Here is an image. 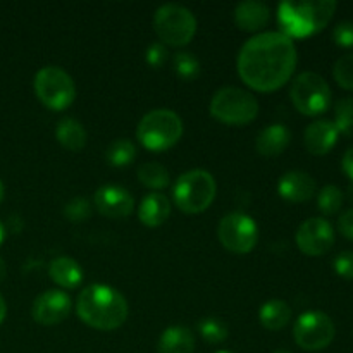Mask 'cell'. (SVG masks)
I'll return each mask as SVG.
<instances>
[{
	"mask_svg": "<svg viewBox=\"0 0 353 353\" xmlns=\"http://www.w3.org/2000/svg\"><path fill=\"white\" fill-rule=\"evenodd\" d=\"M299 55L292 38L281 31L259 33L241 47L236 68L241 81L252 90L276 92L290 81Z\"/></svg>",
	"mask_w": 353,
	"mask_h": 353,
	"instance_id": "6da1fadb",
	"label": "cell"
},
{
	"mask_svg": "<svg viewBox=\"0 0 353 353\" xmlns=\"http://www.w3.org/2000/svg\"><path fill=\"white\" fill-rule=\"evenodd\" d=\"M78 317L99 331H114L128 319V302L112 286L95 283L83 290L76 300Z\"/></svg>",
	"mask_w": 353,
	"mask_h": 353,
	"instance_id": "7a4b0ae2",
	"label": "cell"
},
{
	"mask_svg": "<svg viewBox=\"0 0 353 353\" xmlns=\"http://www.w3.org/2000/svg\"><path fill=\"white\" fill-rule=\"evenodd\" d=\"M338 3L334 0L317 2H281L278 7V23L281 33L288 38H305L327 26Z\"/></svg>",
	"mask_w": 353,
	"mask_h": 353,
	"instance_id": "3957f363",
	"label": "cell"
},
{
	"mask_svg": "<svg viewBox=\"0 0 353 353\" xmlns=\"http://www.w3.org/2000/svg\"><path fill=\"white\" fill-rule=\"evenodd\" d=\"M183 137V121L169 109H155L145 114L137 128V138L147 150L165 152Z\"/></svg>",
	"mask_w": 353,
	"mask_h": 353,
	"instance_id": "277c9868",
	"label": "cell"
},
{
	"mask_svg": "<svg viewBox=\"0 0 353 353\" xmlns=\"http://www.w3.org/2000/svg\"><path fill=\"white\" fill-rule=\"evenodd\" d=\"M217 185L212 174L203 169H193L178 178L172 186V200L181 212L200 214L212 205Z\"/></svg>",
	"mask_w": 353,
	"mask_h": 353,
	"instance_id": "5b68a950",
	"label": "cell"
},
{
	"mask_svg": "<svg viewBox=\"0 0 353 353\" xmlns=\"http://www.w3.org/2000/svg\"><path fill=\"white\" fill-rule=\"evenodd\" d=\"M210 114L228 126H247L259 116V102L247 90L224 86L210 100Z\"/></svg>",
	"mask_w": 353,
	"mask_h": 353,
	"instance_id": "8992f818",
	"label": "cell"
},
{
	"mask_svg": "<svg viewBox=\"0 0 353 353\" xmlns=\"http://www.w3.org/2000/svg\"><path fill=\"white\" fill-rule=\"evenodd\" d=\"M154 28L161 43L169 47H185L195 37L196 19L186 7L165 3L155 10Z\"/></svg>",
	"mask_w": 353,
	"mask_h": 353,
	"instance_id": "52a82bcc",
	"label": "cell"
},
{
	"mask_svg": "<svg viewBox=\"0 0 353 353\" xmlns=\"http://www.w3.org/2000/svg\"><path fill=\"white\" fill-rule=\"evenodd\" d=\"M33 88L37 99L47 109L64 110L74 102L76 85L71 76L57 65H45L34 74Z\"/></svg>",
	"mask_w": 353,
	"mask_h": 353,
	"instance_id": "ba28073f",
	"label": "cell"
},
{
	"mask_svg": "<svg viewBox=\"0 0 353 353\" xmlns=\"http://www.w3.org/2000/svg\"><path fill=\"white\" fill-rule=\"evenodd\" d=\"M290 97L303 116H319L331 105V88L323 76L317 72L305 71L296 76L290 88Z\"/></svg>",
	"mask_w": 353,
	"mask_h": 353,
	"instance_id": "9c48e42d",
	"label": "cell"
},
{
	"mask_svg": "<svg viewBox=\"0 0 353 353\" xmlns=\"http://www.w3.org/2000/svg\"><path fill=\"white\" fill-rule=\"evenodd\" d=\"M334 323L326 312L309 310L296 319L293 338L300 348L307 352H319L330 347L334 340Z\"/></svg>",
	"mask_w": 353,
	"mask_h": 353,
	"instance_id": "30bf717a",
	"label": "cell"
},
{
	"mask_svg": "<svg viewBox=\"0 0 353 353\" xmlns=\"http://www.w3.org/2000/svg\"><path fill=\"white\" fill-rule=\"evenodd\" d=\"M217 238L226 250L234 254H248L259 241V228L250 216L243 212H231L221 219Z\"/></svg>",
	"mask_w": 353,
	"mask_h": 353,
	"instance_id": "8fae6325",
	"label": "cell"
},
{
	"mask_svg": "<svg viewBox=\"0 0 353 353\" xmlns=\"http://www.w3.org/2000/svg\"><path fill=\"white\" fill-rule=\"evenodd\" d=\"M295 241L302 254L319 257L333 248L334 230L330 221L323 217H310L299 228Z\"/></svg>",
	"mask_w": 353,
	"mask_h": 353,
	"instance_id": "7c38bea8",
	"label": "cell"
},
{
	"mask_svg": "<svg viewBox=\"0 0 353 353\" xmlns=\"http://www.w3.org/2000/svg\"><path fill=\"white\" fill-rule=\"evenodd\" d=\"M71 314V299L62 290H47L34 299L31 316L41 326H54Z\"/></svg>",
	"mask_w": 353,
	"mask_h": 353,
	"instance_id": "4fadbf2b",
	"label": "cell"
},
{
	"mask_svg": "<svg viewBox=\"0 0 353 353\" xmlns=\"http://www.w3.org/2000/svg\"><path fill=\"white\" fill-rule=\"evenodd\" d=\"M93 205L109 219H124L134 210V199L119 185H103L93 195Z\"/></svg>",
	"mask_w": 353,
	"mask_h": 353,
	"instance_id": "5bb4252c",
	"label": "cell"
},
{
	"mask_svg": "<svg viewBox=\"0 0 353 353\" xmlns=\"http://www.w3.org/2000/svg\"><path fill=\"white\" fill-rule=\"evenodd\" d=\"M317 192L316 179L303 171H290L278 181V193L283 200L300 203L312 199Z\"/></svg>",
	"mask_w": 353,
	"mask_h": 353,
	"instance_id": "9a60e30c",
	"label": "cell"
},
{
	"mask_svg": "<svg viewBox=\"0 0 353 353\" xmlns=\"http://www.w3.org/2000/svg\"><path fill=\"white\" fill-rule=\"evenodd\" d=\"M338 137H340V133H338L333 121L321 119L314 121L312 124L307 126L305 134H303V141H305V147L310 154L326 155L336 145Z\"/></svg>",
	"mask_w": 353,
	"mask_h": 353,
	"instance_id": "2e32d148",
	"label": "cell"
},
{
	"mask_svg": "<svg viewBox=\"0 0 353 353\" xmlns=\"http://www.w3.org/2000/svg\"><path fill=\"white\" fill-rule=\"evenodd\" d=\"M234 24L241 31L247 33H255L262 28L268 26L271 21V9L264 2H255V0H247V2L238 3L234 9Z\"/></svg>",
	"mask_w": 353,
	"mask_h": 353,
	"instance_id": "e0dca14e",
	"label": "cell"
},
{
	"mask_svg": "<svg viewBox=\"0 0 353 353\" xmlns=\"http://www.w3.org/2000/svg\"><path fill=\"white\" fill-rule=\"evenodd\" d=\"M171 216V202L164 193H148L138 207V219L143 226L157 228L164 224Z\"/></svg>",
	"mask_w": 353,
	"mask_h": 353,
	"instance_id": "ac0fdd59",
	"label": "cell"
},
{
	"mask_svg": "<svg viewBox=\"0 0 353 353\" xmlns=\"http://www.w3.org/2000/svg\"><path fill=\"white\" fill-rule=\"evenodd\" d=\"M292 141V133L283 124H271L259 133L255 140V148L264 157H276L288 148Z\"/></svg>",
	"mask_w": 353,
	"mask_h": 353,
	"instance_id": "d6986e66",
	"label": "cell"
},
{
	"mask_svg": "<svg viewBox=\"0 0 353 353\" xmlns=\"http://www.w3.org/2000/svg\"><path fill=\"white\" fill-rule=\"evenodd\" d=\"M48 276L57 286L74 290L83 281V269L71 257H57L48 264Z\"/></svg>",
	"mask_w": 353,
	"mask_h": 353,
	"instance_id": "ffe728a7",
	"label": "cell"
},
{
	"mask_svg": "<svg viewBox=\"0 0 353 353\" xmlns=\"http://www.w3.org/2000/svg\"><path fill=\"white\" fill-rule=\"evenodd\" d=\"M195 336L185 326H171L159 338V353H193Z\"/></svg>",
	"mask_w": 353,
	"mask_h": 353,
	"instance_id": "44dd1931",
	"label": "cell"
},
{
	"mask_svg": "<svg viewBox=\"0 0 353 353\" xmlns=\"http://www.w3.org/2000/svg\"><path fill=\"white\" fill-rule=\"evenodd\" d=\"M55 138L64 148L71 152H79L86 145V131L83 124L74 117H64L55 128Z\"/></svg>",
	"mask_w": 353,
	"mask_h": 353,
	"instance_id": "7402d4cb",
	"label": "cell"
},
{
	"mask_svg": "<svg viewBox=\"0 0 353 353\" xmlns=\"http://www.w3.org/2000/svg\"><path fill=\"white\" fill-rule=\"evenodd\" d=\"M261 324L269 331H281L292 319V309L283 300H268L259 310Z\"/></svg>",
	"mask_w": 353,
	"mask_h": 353,
	"instance_id": "603a6c76",
	"label": "cell"
},
{
	"mask_svg": "<svg viewBox=\"0 0 353 353\" xmlns=\"http://www.w3.org/2000/svg\"><path fill=\"white\" fill-rule=\"evenodd\" d=\"M137 159V147L126 138L114 140L105 150V161L112 168H128Z\"/></svg>",
	"mask_w": 353,
	"mask_h": 353,
	"instance_id": "cb8c5ba5",
	"label": "cell"
},
{
	"mask_svg": "<svg viewBox=\"0 0 353 353\" xmlns=\"http://www.w3.org/2000/svg\"><path fill=\"white\" fill-rule=\"evenodd\" d=\"M138 179L143 186L152 190H164L171 183L169 171L159 162H147L138 168Z\"/></svg>",
	"mask_w": 353,
	"mask_h": 353,
	"instance_id": "d4e9b609",
	"label": "cell"
},
{
	"mask_svg": "<svg viewBox=\"0 0 353 353\" xmlns=\"http://www.w3.org/2000/svg\"><path fill=\"white\" fill-rule=\"evenodd\" d=\"M199 333L209 345H219L228 340L230 330L226 324L217 317H205L199 323Z\"/></svg>",
	"mask_w": 353,
	"mask_h": 353,
	"instance_id": "484cf974",
	"label": "cell"
},
{
	"mask_svg": "<svg viewBox=\"0 0 353 353\" xmlns=\"http://www.w3.org/2000/svg\"><path fill=\"white\" fill-rule=\"evenodd\" d=\"M343 200L345 195L338 186L327 185L317 195V207L324 216H334L336 212H340Z\"/></svg>",
	"mask_w": 353,
	"mask_h": 353,
	"instance_id": "4316f807",
	"label": "cell"
},
{
	"mask_svg": "<svg viewBox=\"0 0 353 353\" xmlns=\"http://www.w3.org/2000/svg\"><path fill=\"white\" fill-rule=\"evenodd\" d=\"M172 65H174L176 74L186 81H193L200 76V62L190 52H178L172 57Z\"/></svg>",
	"mask_w": 353,
	"mask_h": 353,
	"instance_id": "83f0119b",
	"label": "cell"
},
{
	"mask_svg": "<svg viewBox=\"0 0 353 353\" xmlns=\"http://www.w3.org/2000/svg\"><path fill=\"white\" fill-rule=\"evenodd\" d=\"M334 126L341 134L353 133V99L350 97L340 99L334 105Z\"/></svg>",
	"mask_w": 353,
	"mask_h": 353,
	"instance_id": "f1b7e54d",
	"label": "cell"
},
{
	"mask_svg": "<svg viewBox=\"0 0 353 353\" xmlns=\"http://www.w3.org/2000/svg\"><path fill=\"white\" fill-rule=\"evenodd\" d=\"M333 76L341 88L353 92V54L338 59L333 68Z\"/></svg>",
	"mask_w": 353,
	"mask_h": 353,
	"instance_id": "f546056e",
	"label": "cell"
},
{
	"mask_svg": "<svg viewBox=\"0 0 353 353\" xmlns=\"http://www.w3.org/2000/svg\"><path fill=\"white\" fill-rule=\"evenodd\" d=\"M64 216L68 217L71 223H85L90 216H92V203L83 196H76L71 202L65 203Z\"/></svg>",
	"mask_w": 353,
	"mask_h": 353,
	"instance_id": "4dcf8cb0",
	"label": "cell"
},
{
	"mask_svg": "<svg viewBox=\"0 0 353 353\" xmlns=\"http://www.w3.org/2000/svg\"><path fill=\"white\" fill-rule=\"evenodd\" d=\"M169 59V52H168V47H165L164 43H161V41H154V43L148 45L147 52H145V61H147L148 65H152V68H162V65L168 62Z\"/></svg>",
	"mask_w": 353,
	"mask_h": 353,
	"instance_id": "1f68e13d",
	"label": "cell"
},
{
	"mask_svg": "<svg viewBox=\"0 0 353 353\" xmlns=\"http://www.w3.org/2000/svg\"><path fill=\"white\" fill-rule=\"evenodd\" d=\"M333 41L338 47L350 48L353 47V23L352 21H343L336 24L333 30Z\"/></svg>",
	"mask_w": 353,
	"mask_h": 353,
	"instance_id": "d6a6232c",
	"label": "cell"
},
{
	"mask_svg": "<svg viewBox=\"0 0 353 353\" xmlns=\"http://www.w3.org/2000/svg\"><path fill=\"white\" fill-rule=\"evenodd\" d=\"M333 268L338 276L353 281V252H341V254H338L333 262Z\"/></svg>",
	"mask_w": 353,
	"mask_h": 353,
	"instance_id": "836d02e7",
	"label": "cell"
},
{
	"mask_svg": "<svg viewBox=\"0 0 353 353\" xmlns=\"http://www.w3.org/2000/svg\"><path fill=\"white\" fill-rule=\"evenodd\" d=\"M338 230L347 240L353 241V209L345 210L338 219Z\"/></svg>",
	"mask_w": 353,
	"mask_h": 353,
	"instance_id": "e575fe53",
	"label": "cell"
},
{
	"mask_svg": "<svg viewBox=\"0 0 353 353\" xmlns=\"http://www.w3.org/2000/svg\"><path fill=\"white\" fill-rule=\"evenodd\" d=\"M341 169H343L345 174H347L353 183V147H350L345 152L343 159H341Z\"/></svg>",
	"mask_w": 353,
	"mask_h": 353,
	"instance_id": "d590c367",
	"label": "cell"
},
{
	"mask_svg": "<svg viewBox=\"0 0 353 353\" xmlns=\"http://www.w3.org/2000/svg\"><path fill=\"white\" fill-rule=\"evenodd\" d=\"M7 316V305H6V300H3V296L0 295V324L3 323V319H6Z\"/></svg>",
	"mask_w": 353,
	"mask_h": 353,
	"instance_id": "8d00e7d4",
	"label": "cell"
},
{
	"mask_svg": "<svg viewBox=\"0 0 353 353\" xmlns=\"http://www.w3.org/2000/svg\"><path fill=\"white\" fill-rule=\"evenodd\" d=\"M6 272H7V268H6V262H3V259L0 257V281H2L3 278H6Z\"/></svg>",
	"mask_w": 353,
	"mask_h": 353,
	"instance_id": "74e56055",
	"label": "cell"
},
{
	"mask_svg": "<svg viewBox=\"0 0 353 353\" xmlns=\"http://www.w3.org/2000/svg\"><path fill=\"white\" fill-rule=\"evenodd\" d=\"M3 196H6V188H3V183L0 181V203L3 202Z\"/></svg>",
	"mask_w": 353,
	"mask_h": 353,
	"instance_id": "f35d334b",
	"label": "cell"
},
{
	"mask_svg": "<svg viewBox=\"0 0 353 353\" xmlns=\"http://www.w3.org/2000/svg\"><path fill=\"white\" fill-rule=\"evenodd\" d=\"M3 238H6V228H3V224L0 223V243L3 241Z\"/></svg>",
	"mask_w": 353,
	"mask_h": 353,
	"instance_id": "ab89813d",
	"label": "cell"
},
{
	"mask_svg": "<svg viewBox=\"0 0 353 353\" xmlns=\"http://www.w3.org/2000/svg\"><path fill=\"white\" fill-rule=\"evenodd\" d=\"M348 199H350V202L353 203V183L348 186Z\"/></svg>",
	"mask_w": 353,
	"mask_h": 353,
	"instance_id": "60d3db41",
	"label": "cell"
},
{
	"mask_svg": "<svg viewBox=\"0 0 353 353\" xmlns=\"http://www.w3.org/2000/svg\"><path fill=\"white\" fill-rule=\"evenodd\" d=\"M274 353H292L290 350H276Z\"/></svg>",
	"mask_w": 353,
	"mask_h": 353,
	"instance_id": "b9f144b4",
	"label": "cell"
},
{
	"mask_svg": "<svg viewBox=\"0 0 353 353\" xmlns=\"http://www.w3.org/2000/svg\"><path fill=\"white\" fill-rule=\"evenodd\" d=\"M216 353H233V352H230V350H219V352H216Z\"/></svg>",
	"mask_w": 353,
	"mask_h": 353,
	"instance_id": "7bdbcfd3",
	"label": "cell"
}]
</instances>
